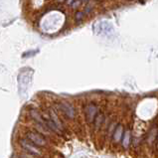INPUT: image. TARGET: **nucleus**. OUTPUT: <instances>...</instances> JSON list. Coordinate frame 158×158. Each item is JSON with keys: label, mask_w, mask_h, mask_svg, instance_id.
I'll list each match as a JSON object with an SVG mask.
<instances>
[{"label": "nucleus", "mask_w": 158, "mask_h": 158, "mask_svg": "<svg viewBox=\"0 0 158 158\" xmlns=\"http://www.w3.org/2000/svg\"><path fill=\"white\" fill-rule=\"evenodd\" d=\"M156 140H157V148H158V134H157V137H156Z\"/></svg>", "instance_id": "obj_11"}, {"label": "nucleus", "mask_w": 158, "mask_h": 158, "mask_svg": "<svg viewBox=\"0 0 158 158\" xmlns=\"http://www.w3.org/2000/svg\"><path fill=\"white\" fill-rule=\"evenodd\" d=\"M59 109L68 116L69 118H74L76 115V110L73 105H71L68 103H59Z\"/></svg>", "instance_id": "obj_5"}, {"label": "nucleus", "mask_w": 158, "mask_h": 158, "mask_svg": "<svg viewBox=\"0 0 158 158\" xmlns=\"http://www.w3.org/2000/svg\"><path fill=\"white\" fill-rule=\"evenodd\" d=\"M95 31L99 35H105V36H110L114 33V28L112 24L109 21H101L97 22L94 27Z\"/></svg>", "instance_id": "obj_1"}, {"label": "nucleus", "mask_w": 158, "mask_h": 158, "mask_svg": "<svg viewBox=\"0 0 158 158\" xmlns=\"http://www.w3.org/2000/svg\"><path fill=\"white\" fill-rule=\"evenodd\" d=\"M129 141H130V133H129V131L127 130L126 132L123 134V146H124L125 148L128 146Z\"/></svg>", "instance_id": "obj_7"}, {"label": "nucleus", "mask_w": 158, "mask_h": 158, "mask_svg": "<svg viewBox=\"0 0 158 158\" xmlns=\"http://www.w3.org/2000/svg\"><path fill=\"white\" fill-rule=\"evenodd\" d=\"M94 122H95V125H96L97 127L101 126V124L103 122V114H99V115H97Z\"/></svg>", "instance_id": "obj_8"}, {"label": "nucleus", "mask_w": 158, "mask_h": 158, "mask_svg": "<svg viewBox=\"0 0 158 158\" xmlns=\"http://www.w3.org/2000/svg\"><path fill=\"white\" fill-rule=\"evenodd\" d=\"M97 107H96V105L94 103H90L85 107V114H86V118L88 120V122H93L95 120L97 116Z\"/></svg>", "instance_id": "obj_4"}, {"label": "nucleus", "mask_w": 158, "mask_h": 158, "mask_svg": "<svg viewBox=\"0 0 158 158\" xmlns=\"http://www.w3.org/2000/svg\"><path fill=\"white\" fill-rule=\"evenodd\" d=\"M20 144L28 153H30V154L34 155V156H41V155H42L41 151L39 150V149L37 148V146L35 145V144L32 143V142L28 141V140H23L22 139L20 141Z\"/></svg>", "instance_id": "obj_3"}, {"label": "nucleus", "mask_w": 158, "mask_h": 158, "mask_svg": "<svg viewBox=\"0 0 158 158\" xmlns=\"http://www.w3.org/2000/svg\"><path fill=\"white\" fill-rule=\"evenodd\" d=\"M82 2L81 1H69L68 4H70V5H72L73 8H76V6H78L79 4H81Z\"/></svg>", "instance_id": "obj_10"}, {"label": "nucleus", "mask_w": 158, "mask_h": 158, "mask_svg": "<svg viewBox=\"0 0 158 158\" xmlns=\"http://www.w3.org/2000/svg\"><path fill=\"white\" fill-rule=\"evenodd\" d=\"M27 139L36 146H46L47 145V140L43 135H41L38 132H34V131H29L27 134Z\"/></svg>", "instance_id": "obj_2"}, {"label": "nucleus", "mask_w": 158, "mask_h": 158, "mask_svg": "<svg viewBox=\"0 0 158 158\" xmlns=\"http://www.w3.org/2000/svg\"><path fill=\"white\" fill-rule=\"evenodd\" d=\"M75 18H76V21H77V22H80V21H82V20H83V18H84V13L81 12V11H78L77 13H76Z\"/></svg>", "instance_id": "obj_9"}, {"label": "nucleus", "mask_w": 158, "mask_h": 158, "mask_svg": "<svg viewBox=\"0 0 158 158\" xmlns=\"http://www.w3.org/2000/svg\"><path fill=\"white\" fill-rule=\"evenodd\" d=\"M122 131H123V128H122V125L118 124L117 127L115 128V131H114V134H113V140L115 142H118L122 137Z\"/></svg>", "instance_id": "obj_6"}]
</instances>
